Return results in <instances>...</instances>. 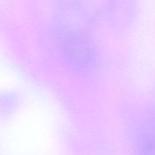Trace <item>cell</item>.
I'll use <instances>...</instances> for the list:
<instances>
[{"label":"cell","instance_id":"cell-1","mask_svg":"<svg viewBox=\"0 0 155 155\" xmlns=\"http://www.w3.org/2000/svg\"><path fill=\"white\" fill-rule=\"evenodd\" d=\"M61 46L65 58L79 71L89 70L95 61L93 42L81 29L69 28L61 39Z\"/></svg>","mask_w":155,"mask_h":155},{"label":"cell","instance_id":"cell-2","mask_svg":"<svg viewBox=\"0 0 155 155\" xmlns=\"http://www.w3.org/2000/svg\"><path fill=\"white\" fill-rule=\"evenodd\" d=\"M129 0H110L108 3L109 16L114 24H123V21L127 16Z\"/></svg>","mask_w":155,"mask_h":155}]
</instances>
